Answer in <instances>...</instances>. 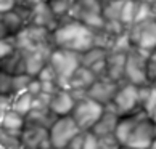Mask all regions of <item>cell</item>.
<instances>
[{"mask_svg": "<svg viewBox=\"0 0 156 149\" xmlns=\"http://www.w3.org/2000/svg\"><path fill=\"white\" fill-rule=\"evenodd\" d=\"M95 32L82 22L76 19H69L56 26L51 32V45L53 48H61L68 51L82 55L94 47Z\"/></svg>", "mask_w": 156, "mask_h": 149, "instance_id": "cell-1", "label": "cell"}, {"mask_svg": "<svg viewBox=\"0 0 156 149\" xmlns=\"http://www.w3.org/2000/svg\"><path fill=\"white\" fill-rule=\"evenodd\" d=\"M150 55L137 47L126 55V67H124V80L135 87H147L150 85V72H148V61Z\"/></svg>", "mask_w": 156, "mask_h": 149, "instance_id": "cell-2", "label": "cell"}, {"mask_svg": "<svg viewBox=\"0 0 156 149\" xmlns=\"http://www.w3.org/2000/svg\"><path fill=\"white\" fill-rule=\"evenodd\" d=\"M48 64L53 67V71L56 74L58 88L68 90L69 80L80 67V55L74 53V51L61 50V48H53Z\"/></svg>", "mask_w": 156, "mask_h": 149, "instance_id": "cell-3", "label": "cell"}, {"mask_svg": "<svg viewBox=\"0 0 156 149\" xmlns=\"http://www.w3.org/2000/svg\"><path fill=\"white\" fill-rule=\"evenodd\" d=\"M105 112V106H101L100 103H97L90 98H82L76 103L73 109L71 117L74 119V122L77 124V127L80 128L82 133H87L94 128V125L100 120V117Z\"/></svg>", "mask_w": 156, "mask_h": 149, "instance_id": "cell-4", "label": "cell"}, {"mask_svg": "<svg viewBox=\"0 0 156 149\" xmlns=\"http://www.w3.org/2000/svg\"><path fill=\"white\" fill-rule=\"evenodd\" d=\"M109 107L118 114L119 117L130 116L134 112L142 111L140 107V87H135L132 83H121L116 96H114L113 103Z\"/></svg>", "mask_w": 156, "mask_h": 149, "instance_id": "cell-5", "label": "cell"}, {"mask_svg": "<svg viewBox=\"0 0 156 149\" xmlns=\"http://www.w3.org/2000/svg\"><path fill=\"white\" fill-rule=\"evenodd\" d=\"M48 133L51 146L55 149H63L74 138L82 135V131H80V128L77 127V124L74 122L71 116H65V117H56L53 125L48 128Z\"/></svg>", "mask_w": 156, "mask_h": 149, "instance_id": "cell-6", "label": "cell"}, {"mask_svg": "<svg viewBox=\"0 0 156 149\" xmlns=\"http://www.w3.org/2000/svg\"><path fill=\"white\" fill-rule=\"evenodd\" d=\"M132 45L147 53H153L156 50V21L150 19L140 24H134L129 29Z\"/></svg>", "mask_w": 156, "mask_h": 149, "instance_id": "cell-7", "label": "cell"}, {"mask_svg": "<svg viewBox=\"0 0 156 149\" xmlns=\"http://www.w3.org/2000/svg\"><path fill=\"white\" fill-rule=\"evenodd\" d=\"M156 138V127L150 116H145L140 122L135 125L134 131L130 133L129 140L126 143V147L130 149H150Z\"/></svg>", "mask_w": 156, "mask_h": 149, "instance_id": "cell-8", "label": "cell"}, {"mask_svg": "<svg viewBox=\"0 0 156 149\" xmlns=\"http://www.w3.org/2000/svg\"><path fill=\"white\" fill-rule=\"evenodd\" d=\"M124 83V82H122ZM121 87L119 82H114V80H109L108 77H101L97 79L94 85L87 90V98L94 100L97 103H100L101 106H109L116 96L118 90Z\"/></svg>", "mask_w": 156, "mask_h": 149, "instance_id": "cell-9", "label": "cell"}, {"mask_svg": "<svg viewBox=\"0 0 156 149\" xmlns=\"http://www.w3.org/2000/svg\"><path fill=\"white\" fill-rule=\"evenodd\" d=\"M51 51H53V45L48 43V45H42V47H39L32 51L23 53L24 55V71L27 76H31L34 79L39 76V72L48 64Z\"/></svg>", "mask_w": 156, "mask_h": 149, "instance_id": "cell-10", "label": "cell"}, {"mask_svg": "<svg viewBox=\"0 0 156 149\" xmlns=\"http://www.w3.org/2000/svg\"><path fill=\"white\" fill-rule=\"evenodd\" d=\"M21 144L23 149H50L53 147L50 141L48 128L24 125L21 131Z\"/></svg>", "mask_w": 156, "mask_h": 149, "instance_id": "cell-11", "label": "cell"}, {"mask_svg": "<svg viewBox=\"0 0 156 149\" xmlns=\"http://www.w3.org/2000/svg\"><path fill=\"white\" fill-rule=\"evenodd\" d=\"M76 103L77 101L74 100V96L71 95V91H69V90L58 88L53 95H51L48 109L51 111V114H53L55 117L71 116L74 106H76Z\"/></svg>", "mask_w": 156, "mask_h": 149, "instance_id": "cell-12", "label": "cell"}, {"mask_svg": "<svg viewBox=\"0 0 156 149\" xmlns=\"http://www.w3.org/2000/svg\"><path fill=\"white\" fill-rule=\"evenodd\" d=\"M31 16V24L32 26H40L48 29L50 32H53L56 29V18L51 13V10L48 7V2H40L37 5H34L29 11Z\"/></svg>", "mask_w": 156, "mask_h": 149, "instance_id": "cell-13", "label": "cell"}, {"mask_svg": "<svg viewBox=\"0 0 156 149\" xmlns=\"http://www.w3.org/2000/svg\"><path fill=\"white\" fill-rule=\"evenodd\" d=\"M145 116H147V114L143 111H138V112L130 114V116L119 117V122L116 125V130H114V138L118 140V143L121 146H126V143H127V140H129L130 133L134 131L135 125L140 122Z\"/></svg>", "mask_w": 156, "mask_h": 149, "instance_id": "cell-14", "label": "cell"}, {"mask_svg": "<svg viewBox=\"0 0 156 149\" xmlns=\"http://www.w3.org/2000/svg\"><path fill=\"white\" fill-rule=\"evenodd\" d=\"M118 122H119V116L109 106H106L103 116L94 125V128L90 130V133H94L97 136H113L114 135V130H116Z\"/></svg>", "mask_w": 156, "mask_h": 149, "instance_id": "cell-15", "label": "cell"}, {"mask_svg": "<svg viewBox=\"0 0 156 149\" xmlns=\"http://www.w3.org/2000/svg\"><path fill=\"white\" fill-rule=\"evenodd\" d=\"M124 67H126V55L122 53H108L106 56V77L109 80L122 83L124 80Z\"/></svg>", "mask_w": 156, "mask_h": 149, "instance_id": "cell-16", "label": "cell"}, {"mask_svg": "<svg viewBox=\"0 0 156 149\" xmlns=\"http://www.w3.org/2000/svg\"><path fill=\"white\" fill-rule=\"evenodd\" d=\"M26 125V120L23 116H20L18 112H15L13 109H5L2 120H0V128L5 130V131H11V133H20Z\"/></svg>", "mask_w": 156, "mask_h": 149, "instance_id": "cell-17", "label": "cell"}, {"mask_svg": "<svg viewBox=\"0 0 156 149\" xmlns=\"http://www.w3.org/2000/svg\"><path fill=\"white\" fill-rule=\"evenodd\" d=\"M26 125H34V127H42V128H50L53 122L56 120V117L51 114V111L48 109H32L27 116L24 117Z\"/></svg>", "mask_w": 156, "mask_h": 149, "instance_id": "cell-18", "label": "cell"}, {"mask_svg": "<svg viewBox=\"0 0 156 149\" xmlns=\"http://www.w3.org/2000/svg\"><path fill=\"white\" fill-rule=\"evenodd\" d=\"M140 107L147 116H151L156 111V83L140 87Z\"/></svg>", "mask_w": 156, "mask_h": 149, "instance_id": "cell-19", "label": "cell"}, {"mask_svg": "<svg viewBox=\"0 0 156 149\" xmlns=\"http://www.w3.org/2000/svg\"><path fill=\"white\" fill-rule=\"evenodd\" d=\"M32 103H34V96L29 95L27 91H23V93L16 95L10 103V109H13L15 112H18L20 116L26 117L27 114L32 111Z\"/></svg>", "mask_w": 156, "mask_h": 149, "instance_id": "cell-20", "label": "cell"}, {"mask_svg": "<svg viewBox=\"0 0 156 149\" xmlns=\"http://www.w3.org/2000/svg\"><path fill=\"white\" fill-rule=\"evenodd\" d=\"M15 98V90H13V76L7 71L0 69V103L8 104Z\"/></svg>", "mask_w": 156, "mask_h": 149, "instance_id": "cell-21", "label": "cell"}, {"mask_svg": "<svg viewBox=\"0 0 156 149\" xmlns=\"http://www.w3.org/2000/svg\"><path fill=\"white\" fill-rule=\"evenodd\" d=\"M124 2L126 0H108L106 3H101V15L105 21H119Z\"/></svg>", "mask_w": 156, "mask_h": 149, "instance_id": "cell-22", "label": "cell"}, {"mask_svg": "<svg viewBox=\"0 0 156 149\" xmlns=\"http://www.w3.org/2000/svg\"><path fill=\"white\" fill-rule=\"evenodd\" d=\"M108 56V51L103 50V48H98V47H92L90 50H87L85 53L80 55V66L82 67H92L97 63H100L103 59H106Z\"/></svg>", "mask_w": 156, "mask_h": 149, "instance_id": "cell-23", "label": "cell"}, {"mask_svg": "<svg viewBox=\"0 0 156 149\" xmlns=\"http://www.w3.org/2000/svg\"><path fill=\"white\" fill-rule=\"evenodd\" d=\"M132 47H134V45H132L129 31H126V32L121 34V36H118V37L113 39L111 48H109L108 53H122V55H127V53L132 50Z\"/></svg>", "mask_w": 156, "mask_h": 149, "instance_id": "cell-24", "label": "cell"}, {"mask_svg": "<svg viewBox=\"0 0 156 149\" xmlns=\"http://www.w3.org/2000/svg\"><path fill=\"white\" fill-rule=\"evenodd\" d=\"M137 7H138V0H126L122 11H121V18L119 21L129 29L130 26H134L135 22V15H137Z\"/></svg>", "mask_w": 156, "mask_h": 149, "instance_id": "cell-25", "label": "cell"}, {"mask_svg": "<svg viewBox=\"0 0 156 149\" xmlns=\"http://www.w3.org/2000/svg\"><path fill=\"white\" fill-rule=\"evenodd\" d=\"M2 22L5 26H7V29H8V32L11 34V36H16L23 27H24V24H23V18L20 16V13H16V11L13 10V11H10V13H5V15H2Z\"/></svg>", "mask_w": 156, "mask_h": 149, "instance_id": "cell-26", "label": "cell"}, {"mask_svg": "<svg viewBox=\"0 0 156 149\" xmlns=\"http://www.w3.org/2000/svg\"><path fill=\"white\" fill-rule=\"evenodd\" d=\"M0 149H23L21 135L0 128Z\"/></svg>", "mask_w": 156, "mask_h": 149, "instance_id": "cell-27", "label": "cell"}, {"mask_svg": "<svg viewBox=\"0 0 156 149\" xmlns=\"http://www.w3.org/2000/svg\"><path fill=\"white\" fill-rule=\"evenodd\" d=\"M71 5H73L71 2H65V0H48V7H50L51 13H53V16L56 19L69 15Z\"/></svg>", "mask_w": 156, "mask_h": 149, "instance_id": "cell-28", "label": "cell"}, {"mask_svg": "<svg viewBox=\"0 0 156 149\" xmlns=\"http://www.w3.org/2000/svg\"><path fill=\"white\" fill-rule=\"evenodd\" d=\"M32 79H34V77L27 76V74H16V76H13V90H15V96L20 95V93H23V91H26Z\"/></svg>", "mask_w": 156, "mask_h": 149, "instance_id": "cell-29", "label": "cell"}, {"mask_svg": "<svg viewBox=\"0 0 156 149\" xmlns=\"http://www.w3.org/2000/svg\"><path fill=\"white\" fill-rule=\"evenodd\" d=\"M15 51H16V45H15L13 36L0 40V61L7 59L8 56H11L15 53Z\"/></svg>", "mask_w": 156, "mask_h": 149, "instance_id": "cell-30", "label": "cell"}, {"mask_svg": "<svg viewBox=\"0 0 156 149\" xmlns=\"http://www.w3.org/2000/svg\"><path fill=\"white\" fill-rule=\"evenodd\" d=\"M36 79L40 80V82H56V74L53 71V67H51L50 64H47L42 71L39 72V76Z\"/></svg>", "mask_w": 156, "mask_h": 149, "instance_id": "cell-31", "label": "cell"}, {"mask_svg": "<svg viewBox=\"0 0 156 149\" xmlns=\"http://www.w3.org/2000/svg\"><path fill=\"white\" fill-rule=\"evenodd\" d=\"M27 93L32 95V96H37L39 93H42V83H40V80L37 79H32L31 80V83H29V87H27Z\"/></svg>", "mask_w": 156, "mask_h": 149, "instance_id": "cell-32", "label": "cell"}, {"mask_svg": "<svg viewBox=\"0 0 156 149\" xmlns=\"http://www.w3.org/2000/svg\"><path fill=\"white\" fill-rule=\"evenodd\" d=\"M16 7V0H0V15L10 13Z\"/></svg>", "mask_w": 156, "mask_h": 149, "instance_id": "cell-33", "label": "cell"}, {"mask_svg": "<svg viewBox=\"0 0 156 149\" xmlns=\"http://www.w3.org/2000/svg\"><path fill=\"white\" fill-rule=\"evenodd\" d=\"M40 83H42V93L53 95L58 90V83L56 82H40Z\"/></svg>", "mask_w": 156, "mask_h": 149, "instance_id": "cell-34", "label": "cell"}, {"mask_svg": "<svg viewBox=\"0 0 156 149\" xmlns=\"http://www.w3.org/2000/svg\"><path fill=\"white\" fill-rule=\"evenodd\" d=\"M82 144H84V133L79 135L77 138H74L66 147H63V149H82Z\"/></svg>", "mask_w": 156, "mask_h": 149, "instance_id": "cell-35", "label": "cell"}, {"mask_svg": "<svg viewBox=\"0 0 156 149\" xmlns=\"http://www.w3.org/2000/svg\"><path fill=\"white\" fill-rule=\"evenodd\" d=\"M7 37H11V34L8 32V29H7V26L2 22V19H0V40L2 39H7Z\"/></svg>", "mask_w": 156, "mask_h": 149, "instance_id": "cell-36", "label": "cell"}, {"mask_svg": "<svg viewBox=\"0 0 156 149\" xmlns=\"http://www.w3.org/2000/svg\"><path fill=\"white\" fill-rule=\"evenodd\" d=\"M29 2V5H31V8L34 7V5H37V3H40V2H44V0H27Z\"/></svg>", "mask_w": 156, "mask_h": 149, "instance_id": "cell-37", "label": "cell"}, {"mask_svg": "<svg viewBox=\"0 0 156 149\" xmlns=\"http://www.w3.org/2000/svg\"><path fill=\"white\" fill-rule=\"evenodd\" d=\"M150 119H151L153 120V124H154V127H156V111L151 114V116H150Z\"/></svg>", "mask_w": 156, "mask_h": 149, "instance_id": "cell-38", "label": "cell"}, {"mask_svg": "<svg viewBox=\"0 0 156 149\" xmlns=\"http://www.w3.org/2000/svg\"><path fill=\"white\" fill-rule=\"evenodd\" d=\"M150 149H156V138H154V141H153V144H151V147Z\"/></svg>", "mask_w": 156, "mask_h": 149, "instance_id": "cell-39", "label": "cell"}, {"mask_svg": "<svg viewBox=\"0 0 156 149\" xmlns=\"http://www.w3.org/2000/svg\"><path fill=\"white\" fill-rule=\"evenodd\" d=\"M121 149H130V147H126V146H121Z\"/></svg>", "mask_w": 156, "mask_h": 149, "instance_id": "cell-40", "label": "cell"}, {"mask_svg": "<svg viewBox=\"0 0 156 149\" xmlns=\"http://www.w3.org/2000/svg\"><path fill=\"white\" fill-rule=\"evenodd\" d=\"M154 21H156V10H154Z\"/></svg>", "mask_w": 156, "mask_h": 149, "instance_id": "cell-41", "label": "cell"}, {"mask_svg": "<svg viewBox=\"0 0 156 149\" xmlns=\"http://www.w3.org/2000/svg\"><path fill=\"white\" fill-rule=\"evenodd\" d=\"M65 2H71V0H65Z\"/></svg>", "mask_w": 156, "mask_h": 149, "instance_id": "cell-42", "label": "cell"}, {"mask_svg": "<svg viewBox=\"0 0 156 149\" xmlns=\"http://www.w3.org/2000/svg\"><path fill=\"white\" fill-rule=\"evenodd\" d=\"M50 149H55V147H50Z\"/></svg>", "mask_w": 156, "mask_h": 149, "instance_id": "cell-43", "label": "cell"}]
</instances>
